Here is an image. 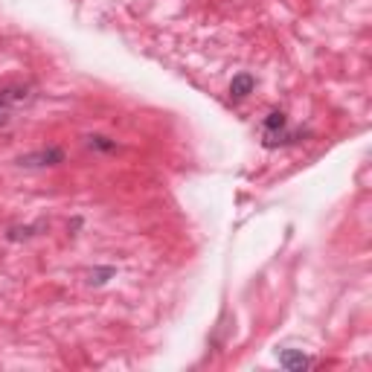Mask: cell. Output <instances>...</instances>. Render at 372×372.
<instances>
[{"label": "cell", "mask_w": 372, "mask_h": 372, "mask_svg": "<svg viewBox=\"0 0 372 372\" xmlns=\"http://www.w3.org/2000/svg\"><path fill=\"white\" fill-rule=\"evenodd\" d=\"M65 148L58 146H50V148H41V151H33V154H23L18 158V166L21 169H47V166H61L65 163Z\"/></svg>", "instance_id": "6da1fadb"}, {"label": "cell", "mask_w": 372, "mask_h": 372, "mask_svg": "<svg viewBox=\"0 0 372 372\" xmlns=\"http://www.w3.org/2000/svg\"><path fill=\"white\" fill-rule=\"evenodd\" d=\"M26 102H33V87L29 84L9 82V84L0 87V111H12V108H21Z\"/></svg>", "instance_id": "7a4b0ae2"}, {"label": "cell", "mask_w": 372, "mask_h": 372, "mask_svg": "<svg viewBox=\"0 0 372 372\" xmlns=\"http://www.w3.org/2000/svg\"><path fill=\"white\" fill-rule=\"evenodd\" d=\"M276 358H279V363H283L285 369H291V372H302V369H308V366L314 363L308 355H302V349H279Z\"/></svg>", "instance_id": "3957f363"}, {"label": "cell", "mask_w": 372, "mask_h": 372, "mask_svg": "<svg viewBox=\"0 0 372 372\" xmlns=\"http://www.w3.org/2000/svg\"><path fill=\"white\" fill-rule=\"evenodd\" d=\"M253 87H256V79L251 73H239L230 82V97L233 99H244V97H251V93H253Z\"/></svg>", "instance_id": "277c9868"}, {"label": "cell", "mask_w": 372, "mask_h": 372, "mask_svg": "<svg viewBox=\"0 0 372 372\" xmlns=\"http://www.w3.org/2000/svg\"><path fill=\"white\" fill-rule=\"evenodd\" d=\"M283 128H288V116L283 111H270L265 116V122H262V137H270V134L283 131Z\"/></svg>", "instance_id": "5b68a950"}, {"label": "cell", "mask_w": 372, "mask_h": 372, "mask_svg": "<svg viewBox=\"0 0 372 372\" xmlns=\"http://www.w3.org/2000/svg\"><path fill=\"white\" fill-rule=\"evenodd\" d=\"M114 273H116L114 268H97V270H90V273H87V285H105Z\"/></svg>", "instance_id": "8992f818"}, {"label": "cell", "mask_w": 372, "mask_h": 372, "mask_svg": "<svg viewBox=\"0 0 372 372\" xmlns=\"http://www.w3.org/2000/svg\"><path fill=\"white\" fill-rule=\"evenodd\" d=\"M87 146H90V148H102V151H114V148H116V143H114V140H108V137H99V134L87 137Z\"/></svg>", "instance_id": "52a82bcc"}, {"label": "cell", "mask_w": 372, "mask_h": 372, "mask_svg": "<svg viewBox=\"0 0 372 372\" xmlns=\"http://www.w3.org/2000/svg\"><path fill=\"white\" fill-rule=\"evenodd\" d=\"M9 119H12L9 111H0V126H9Z\"/></svg>", "instance_id": "ba28073f"}]
</instances>
